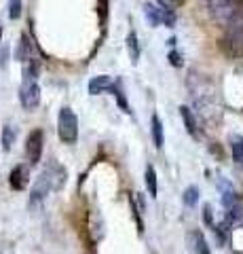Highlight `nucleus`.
<instances>
[{"label":"nucleus","instance_id":"1","mask_svg":"<svg viewBox=\"0 0 243 254\" xmlns=\"http://www.w3.org/2000/svg\"><path fill=\"white\" fill-rule=\"evenodd\" d=\"M64 185H66V170L57 163H51L47 170H43V174L38 176L36 185L32 189V203L43 199V197L47 193H51V190H59Z\"/></svg>","mask_w":243,"mask_h":254},{"label":"nucleus","instance_id":"2","mask_svg":"<svg viewBox=\"0 0 243 254\" xmlns=\"http://www.w3.org/2000/svg\"><path fill=\"white\" fill-rule=\"evenodd\" d=\"M222 49L229 53L231 58H243V9H239L235 13V17L226 23Z\"/></svg>","mask_w":243,"mask_h":254},{"label":"nucleus","instance_id":"3","mask_svg":"<svg viewBox=\"0 0 243 254\" xmlns=\"http://www.w3.org/2000/svg\"><path fill=\"white\" fill-rule=\"evenodd\" d=\"M57 136L64 144H74L78 140V119L72 108H61L57 117Z\"/></svg>","mask_w":243,"mask_h":254},{"label":"nucleus","instance_id":"4","mask_svg":"<svg viewBox=\"0 0 243 254\" xmlns=\"http://www.w3.org/2000/svg\"><path fill=\"white\" fill-rule=\"evenodd\" d=\"M19 102L26 110H34L41 104V87H38L36 78L23 76V83L19 87Z\"/></svg>","mask_w":243,"mask_h":254},{"label":"nucleus","instance_id":"5","mask_svg":"<svg viewBox=\"0 0 243 254\" xmlns=\"http://www.w3.org/2000/svg\"><path fill=\"white\" fill-rule=\"evenodd\" d=\"M205 2L209 13L214 15V19L220 23H229L235 17V13L239 11L237 0H205Z\"/></svg>","mask_w":243,"mask_h":254},{"label":"nucleus","instance_id":"6","mask_svg":"<svg viewBox=\"0 0 243 254\" xmlns=\"http://www.w3.org/2000/svg\"><path fill=\"white\" fill-rule=\"evenodd\" d=\"M43 144H45L43 129H34V131L28 133V138H26V155H28V163L30 165H36L38 161H41Z\"/></svg>","mask_w":243,"mask_h":254},{"label":"nucleus","instance_id":"7","mask_svg":"<svg viewBox=\"0 0 243 254\" xmlns=\"http://www.w3.org/2000/svg\"><path fill=\"white\" fill-rule=\"evenodd\" d=\"M9 182H11V187H13L15 190H23V189H26L28 182H30L26 165H15L13 172H11V176H9Z\"/></svg>","mask_w":243,"mask_h":254},{"label":"nucleus","instance_id":"8","mask_svg":"<svg viewBox=\"0 0 243 254\" xmlns=\"http://www.w3.org/2000/svg\"><path fill=\"white\" fill-rule=\"evenodd\" d=\"M112 78L106 76V74H99V76H93L89 81V93L91 95H99V93H106V91H112Z\"/></svg>","mask_w":243,"mask_h":254},{"label":"nucleus","instance_id":"9","mask_svg":"<svg viewBox=\"0 0 243 254\" xmlns=\"http://www.w3.org/2000/svg\"><path fill=\"white\" fill-rule=\"evenodd\" d=\"M188 244H191L193 254H211L209 246H207L205 237H203L201 231H191V235H188Z\"/></svg>","mask_w":243,"mask_h":254},{"label":"nucleus","instance_id":"10","mask_svg":"<svg viewBox=\"0 0 243 254\" xmlns=\"http://www.w3.org/2000/svg\"><path fill=\"white\" fill-rule=\"evenodd\" d=\"M180 117H182V121H184V125H186V131L191 133L193 138H199L197 119H194V115L191 113V108H186V106H180Z\"/></svg>","mask_w":243,"mask_h":254},{"label":"nucleus","instance_id":"11","mask_svg":"<svg viewBox=\"0 0 243 254\" xmlns=\"http://www.w3.org/2000/svg\"><path fill=\"white\" fill-rule=\"evenodd\" d=\"M144 15H146V19L150 21V26L156 28L163 23V19H165V9H159V6H154V4H146Z\"/></svg>","mask_w":243,"mask_h":254},{"label":"nucleus","instance_id":"12","mask_svg":"<svg viewBox=\"0 0 243 254\" xmlns=\"http://www.w3.org/2000/svg\"><path fill=\"white\" fill-rule=\"evenodd\" d=\"M231 153H233V161L243 168V138L233 133L231 136Z\"/></svg>","mask_w":243,"mask_h":254},{"label":"nucleus","instance_id":"13","mask_svg":"<svg viewBox=\"0 0 243 254\" xmlns=\"http://www.w3.org/2000/svg\"><path fill=\"white\" fill-rule=\"evenodd\" d=\"M127 51H129L131 64H138V60H140V43H138V34L133 30L127 34Z\"/></svg>","mask_w":243,"mask_h":254},{"label":"nucleus","instance_id":"14","mask_svg":"<svg viewBox=\"0 0 243 254\" xmlns=\"http://www.w3.org/2000/svg\"><path fill=\"white\" fill-rule=\"evenodd\" d=\"M150 127H152V140H154V146L156 148H163V123H161V119L156 117V115H152V119H150Z\"/></svg>","mask_w":243,"mask_h":254},{"label":"nucleus","instance_id":"15","mask_svg":"<svg viewBox=\"0 0 243 254\" xmlns=\"http://www.w3.org/2000/svg\"><path fill=\"white\" fill-rule=\"evenodd\" d=\"M15 127L11 125V123H6L4 127H2V148L4 150H11V146H13V142H15Z\"/></svg>","mask_w":243,"mask_h":254},{"label":"nucleus","instance_id":"16","mask_svg":"<svg viewBox=\"0 0 243 254\" xmlns=\"http://www.w3.org/2000/svg\"><path fill=\"white\" fill-rule=\"evenodd\" d=\"M144 180H146V187H148V193H150V197H156V172H154L152 165H148V168H146Z\"/></svg>","mask_w":243,"mask_h":254},{"label":"nucleus","instance_id":"17","mask_svg":"<svg viewBox=\"0 0 243 254\" xmlns=\"http://www.w3.org/2000/svg\"><path fill=\"white\" fill-rule=\"evenodd\" d=\"M197 201H199V189L197 187H188L184 190V203L188 205V208H193Z\"/></svg>","mask_w":243,"mask_h":254},{"label":"nucleus","instance_id":"18","mask_svg":"<svg viewBox=\"0 0 243 254\" xmlns=\"http://www.w3.org/2000/svg\"><path fill=\"white\" fill-rule=\"evenodd\" d=\"M112 93L116 95V100H119V106L123 108V113H131V110H129V106H127V102H125V95H123V89H121V83H116L114 87H112Z\"/></svg>","mask_w":243,"mask_h":254},{"label":"nucleus","instance_id":"19","mask_svg":"<svg viewBox=\"0 0 243 254\" xmlns=\"http://www.w3.org/2000/svg\"><path fill=\"white\" fill-rule=\"evenodd\" d=\"M21 15V0H9V17L19 19Z\"/></svg>","mask_w":243,"mask_h":254},{"label":"nucleus","instance_id":"20","mask_svg":"<svg viewBox=\"0 0 243 254\" xmlns=\"http://www.w3.org/2000/svg\"><path fill=\"white\" fill-rule=\"evenodd\" d=\"M97 11H99L101 23H106V15H108V0H99V4H97Z\"/></svg>","mask_w":243,"mask_h":254},{"label":"nucleus","instance_id":"21","mask_svg":"<svg viewBox=\"0 0 243 254\" xmlns=\"http://www.w3.org/2000/svg\"><path fill=\"white\" fill-rule=\"evenodd\" d=\"M169 60H171V64H174V66H182V62H180V55H178L176 51L169 53Z\"/></svg>","mask_w":243,"mask_h":254},{"label":"nucleus","instance_id":"22","mask_svg":"<svg viewBox=\"0 0 243 254\" xmlns=\"http://www.w3.org/2000/svg\"><path fill=\"white\" fill-rule=\"evenodd\" d=\"M205 220H207V225H211V208L209 205H205Z\"/></svg>","mask_w":243,"mask_h":254},{"label":"nucleus","instance_id":"23","mask_svg":"<svg viewBox=\"0 0 243 254\" xmlns=\"http://www.w3.org/2000/svg\"><path fill=\"white\" fill-rule=\"evenodd\" d=\"M0 38H2V28H0Z\"/></svg>","mask_w":243,"mask_h":254}]
</instances>
